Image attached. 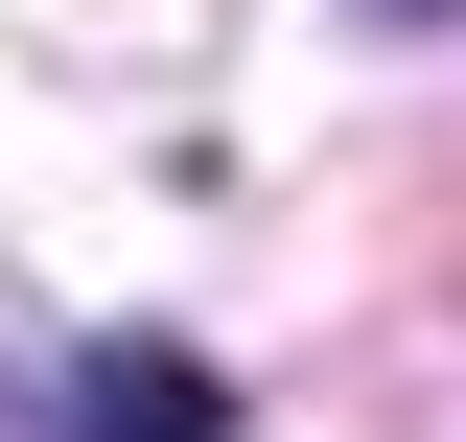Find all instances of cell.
Returning a JSON list of instances; mask_svg holds the SVG:
<instances>
[]
</instances>
